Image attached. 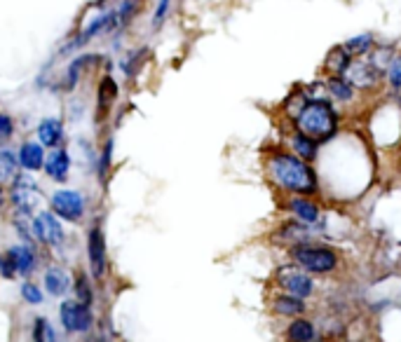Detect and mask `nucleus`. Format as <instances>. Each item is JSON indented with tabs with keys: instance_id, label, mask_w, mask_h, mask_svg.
I'll use <instances>...</instances> for the list:
<instances>
[{
	"instance_id": "423d86ee",
	"label": "nucleus",
	"mask_w": 401,
	"mask_h": 342,
	"mask_svg": "<svg viewBox=\"0 0 401 342\" xmlns=\"http://www.w3.org/2000/svg\"><path fill=\"white\" fill-rule=\"evenodd\" d=\"M282 204H284L286 214L291 216L293 221L303 223V225H317V223L326 216L322 211V204L317 202L315 197H298V194H288Z\"/></svg>"
},
{
	"instance_id": "c85d7f7f",
	"label": "nucleus",
	"mask_w": 401,
	"mask_h": 342,
	"mask_svg": "<svg viewBox=\"0 0 401 342\" xmlns=\"http://www.w3.org/2000/svg\"><path fill=\"white\" fill-rule=\"evenodd\" d=\"M78 300H80V305H90V300H92V293H90V288H87L85 279H78Z\"/></svg>"
},
{
	"instance_id": "f03ea898",
	"label": "nucleus",
	"mask_w": 401,
	"mask_h": 342,
	"mask_svg": "<svg viewBox=\"0 0 401 342\" xmlns=\"http://www.w3.org/2000/svg\"><path fill=\"white\" fill-rule=\"evenodd\" d=\"M291 127L317 143H329L340 132V113L331 101H305L291 120Z\"/></svg>"
},
{
	"instance_id": "473e14b6",
	"label": "nucleus",
	"mask_w": 401,
	"mask_h": 342,
	"mask_svg": "<svg viewBox=\"0 0 401 342\" xmlns=\"http://www.w3.org/2000/svg\"><path fill=\"white\" fill-rule=\"evenodd\" d=\"M317 342H329V340H317Z\"/></svg>"
},
{
	"instance_id": "20e7f679",
	"label": "nucleus",
	"mask_w": 401,
	"mask_h": 342,
	"mask_svg": "<svg viewBox=\"0 0 401 342\" xmlns=\"http://www.w3.org/2000/svg\"><path fill=\"white\" fill-rule=\"evenodd\" d=\"M275 286L277 291L288 293V296H296L300 300H310L317 293V281L315 276L303 272L298 265L284 263L277 268L275 272Z\"/></svg>"
},
{
	"instance_id": "7ed1b4c3",
	"label": "nucleus",
	"mask_w": 401,
	"mask_h": 342,
	"mask_svg": "<svg viewBox=\"0 0 401 342\" xmlns=\"http://www.w3.org/2000/svg\"><path fill=\"white\" fill-rule=\"evenodd\" d=\"M288 261L312 276H333L343 268V256L324 241H310L288 249Z\"/></svg>"
},
{
	"instance_id": "5701e85b",
	"label": "nucleus",
	"mask_w": 401,
	"mask_h": 342,
	"mask_svg": "<svg viewBox=\"0 0 401 342\" xmlns=\"http://www.w3.org/2000/svg\"><path fill=\"white\" fill-rule=\"evenodd\" d=\"M8 256L12 258V263H14L17 272H21V274L31 272L35 258H33V251L28 249V246H14V249H10Z\"/></svg>"
},
{
	"instance_id": "9d476101",
	"label": "nucleus",
	"mask_w": 401,
	"mask_h": 342,
	"mask_svg": "<svg viewBox=\"0 0 401 342\" xmlns=\"http://www.w3.org/2000/svg\"><path fill=\"white\" fill-rule=\"evenodd\" d=\"M61 321L66 326V331H87L92 323V314L87 305L80 303H63L61 305Z\"/></svg>"
},
{
	"instance_id": "6ab92c4d",
	"label": "nucleus",
	"mask_w": 401,
	"mask_h": 342,
	"mask_svg": "<svg viewBox=\"0 0 401 342\" xmlns=\"http://www.w3.org/2000/svg\"><path fill=\"white\" fill-rule=\"evenodd\" d=\"M19 162H21V167H26L28 171H38L45 164L43 148H40L38 143H23L19 150Z\"/></svg>"
},
{
	"instance_id": "9b49d317",
	"label": "nucleus",
	"mask_w": 401,
	"mask_h": 342,
	"mask_svg": "<svg viewBox=\"0 0 401 342\" xmlns=\"http://www.w3.org/2000/svg\"><path fill=\"white\" fill-rule=\"evenodd\" d=\"M87 253H90V268L94 276H104L106 272V241L101 228H94L87 241Z\"/></svg>"
},
{
	"instance_id": "f3484780",
	"label": "nucleus",
	"mask_w": 401,
	"mask_h": 342,
	"mask_svg": "<svg viewBox=\"0 0 401 342\" xmlns=\"http://www.w3.org/2000/svg\"><path fill=\"white\" fill-rule=\"evenodd\" d=\"M352 57L347 54V50L343 45H335L331 52L326 54V70L329 75H345V70L350 68Z\"/></svg>"
},
{
	"instance_id": "412c9836",
	"label": "nucleus",
	"mask_w": 401,
	"mask_h": 342,
	"mask_svg": "<svg viewBox=\"0 0 401 342\" xmlns=\"http://www.w3.org/2000/svg\"><path fill=\"white\" fill-rule=\"evenodd\" d=\"M61 132H63L61 122L55 120V117L40 122V127H38V137H40V141H43L45 145H57L59 141H61Z\"/></svg>"
},
{
	"instance_id": "aec40b11",
	"label": "nucleus",
	"mask_w": 401,
	"mask_h": 342,
	"mask_svg": "<svg viewBox=\"0 0 401 342\" xmlns=\"http://www.w3.org/2000/svg\"><path fill=\"white\" fill-rule=\"evenodd\" d=\"M347 50V54H350L352 59L355 57H364V54H371V50H373V35L371 33H362L357 35V38H350L347 43L343 45Z\"/></svg>"
},
{
	"instance_id": "39448f33",
	"label": "nucleus",
	"mask_w": 401,
	"mask_h": 342,
	"mask_svg": "<svg viewBox=\"0 0 401 342\" xmlns=\"http://www.w3.org/2000/svg\"><path fill=\"white\" fill-rule=\"evenodd\" d=\"M343 78L350 82L357 92H375L382 82V73L369 61V59H357V61L352 59L350 68L345 70Z\"/></svg>"
},
{
	"instance_id": "cd10ccee",
	"label": "nucleus",
	"mask_w": 401,
	"mask_h": 342,
	"mask_svg": "<svg viewBox=\"0 0 401 342\" xmlns=\"http://www.w3.org/2000/svg\"><path fill=\"white\" fill-rule=\"evenodd\" d=\"M21 296L26 298L28 303H33V305H38L40 300H43V293H40V288H38V286H33V284H23Z\"/></svg>"
},
{
	"instance_id": "393cba45",
	"label": "nucleus",
	"mask_w": 401,
	"mask_h": 342,
	"mask_svg": "<svg viewBox=\"0 0 401 342\" xmlns=\"http://www.w3.org/2000/svg\"><path fill=\"white\" fill-rule=\"evenodd\" d=\"M387 85L394 94H401V54L394 57L387 68Z\"/></svg>"
},
{
	"instance_id": "4be33fe9",
	"label": "nucleus",
	"mask_w": 401,
	"mask_h": 342,
	"mask_svg": "<svg viewBox=\"0 0 401 342\" xmlns=\"http://www.w3.org/2000/svg\"><path fill=\"white\" fill-rule=\"evenodd\" d=\"M45 286H47V291H50L52 296H61V293H66V288H68V274L63 272V270H59V268L47 270Z\"/></svg>"
},
{
	"instance_id": "2f4dec72",
	"label": "nucleus",
	"mask_w": 401,
	"mask_h": 342,
	"mask_svg": "<svg viewBox=\"0 0 401 342\" xmlns=\"http://www.w3.org/2000/svg\"><path fill=\"white\" fill-rule=\"evenodd\" d=\"M0 204H3V192H0Z\"/></svg>"
},
{
	"instance_id": "ddd939ff",
	"label": "nucleus",
	"mask_w": 401,
	"mask_h": 342,
	"mask_svg": "<svg viewBox=\"0 0 401 342\" xmlns=\"http://www.w3.org/2000/svg\"><path fill=\"white\" fill-rule=\"evenodd\" d=\"M288 145H291V152L293 155H298L300 160L305 162H315L317 157H320V148L322 143H317L315 139L305 137V134L296 132V129H291V137H288Z\"/></svg>"
},
{
	"instance_id": "f8f14e48",
	"label": "nucleus",
	"mask_w": 401,
	"mask_h": 342,
	"mask_svg": "<svg viewBox=\"0 0 401 342\" xmlns=\"http://www.w3.org/2000/svg\"><path fill=\"white\" fill-rule=\"evenodd\" d=\"M12 199H14V204L19 206L23 214H31L33 209H38V206H43V194L35 190V185L31 181H19L14 185V192H12Z\"/></svg>"
},
{
	"instance_id": "a878e982",
	"label": "nucleus",
	"mask_w": 401,
	"mask_h": 342,
	"mask_svg": "<svg viewBox=\"0 0 401 342\" xmlns=\"http://www.w3.org/2000/svg\"><path fill=\"white\" fill-rule=\"evenodd\" d=\"M17 171V160L14 155L8 150H0V181H8L14 176Z\"/></svg>"
},
{
	"instance_id": "6e6552de",
	"label": "nucleus",
	"mask_w": 401,
	"mask_h": 342,
	"mask_svg": "<svg viewBox=\"0 0 401 342\" xmlns=\"http://www.w3.org/2000/svg\"><path fill=\"white\" fill-rule=\"evenodd\" d=\"M52 206L59 216H63L66 221H78L85 211V199H82L80 192L75 190H59L52 197Z\"/></svg>"
},
{
	"instance_id": "1a4fd4ad",
	"label": "nucleus",
	"mask_w": 401,
	"mask_h": 342,
	"mask_svg": "<svg viewBox=\"0 0 401 342\" xmlns=\"http://www.w3.org/2000/svg\"><path fill=\"white\" fill-rule=\"evenodd\" d=\"M282 335H284V342H317V340H322L320 328H317V323L312 321L308 314L288 321L284 326V331H282Z\"/></svg>"
},
{
	"instance_id": "0eeeda50",
	"label": "nucleus",
	"mask_w": 401,
	"mask_h": 342,
	"mask_svg": "<svg viewBox=\"0 0 401 342\" xmlns=\"http://www.w3.org/2000/svg\"><path fill=\"white\" fill-rule=\"evenodd\" d=\"M270 312L280 319H298V316L308 314V300H300L296 296H288V293L277 291L270 298Z\"/></svg>"
},
{
	"instance_id": "2eb2a0df",
	"label": "nucleus",
	"mask_w": 401,
	"mask_h": 342,
	"mask_svg": "<svg viewBox=\"0 0 401 342\" xmlns=\"http://www.w3.org/2000/svg\"><path fill=\"white\" fill-rule=\"evenodd\" d=\"M326 92H329V97L338 103H352L357 99V90L343 78V75H329Z\"/></svg>"
},
{
	"instance_id": "dca6fc26",
	"label": "nucleus",
	"mask_w": 401,
	"mask_h": 342,
	"mask_svg": "<svg viewBox=\"0 0 401 342\" xmlns=\"http://www.w3.org/2000/svg\"><path fill=\"white\" fill-rule=\"evenodd\" d=\"M117 97V85L113 78H104L101 85H99V105H97V120L101 122L106 115H108L110 105H113Z\"/></svg>"
},
{
	"instance_id": "c756f323",
	"label": "nucleus",
	"mask_w": 401,
	"mask_h": 342,
	"mask_svg": "<svg viewBox=\"0 0 401 342\" xmlns=\"http://www.w3.org/2000/svg\"><path fill=\"white\" fill-rule=\"evenodd\" d=\"M12 137V120L8 115H0V139Z\"/></svg>"
},
{
	"instance_id": "4468645a",
	"label": "nucleus",
	"mask_w": 401,
	"mask_h": 342,
	"mask_svg": "<svg viewBox=\"0 0 401 342\" xmlns=\"http://www.w3.org/2000/svg\"><path fill=\"white\" fill-rule=\"evenodd\" d=\"M33 228H35V234H38V237L43 239V241H47V244H52V246L61 244L63 230H61L59 221L52 214H40L33 221Z\"/></svg>"
},
{
	"instance_id": "f257e3e1",
	"label": "nucleus",
	"mask_w": 401,
	"mask_h": 342,
	"mask_svg": "<svg viewBox=\"0 0 401 342\" xmlns=\"http://www.w3.org/2000/svg\"><path fill=\"white\" fill-rule=\"evenodd\" d=\"M265 171H268L270 183L288 194H298V197H315L320 194V176L310 162L300 160L291 150L275 148L270 150L268 160H265Z\"/></svg>"
},
{
	"instance_id": "b1692460",
	"label": "nucleus",
	"mask_w": 401,
	"mask_h": 342,
	"mask_svg": "<svg viewBox=\"0 0 401 342\" xmlns=\"http://www.w3.org/2000/svg\"><path fill=\"white\" fill-rule=\"evenodd\" d=\"M397 57V52H394V47H373L371 50V57H369V61L373 63L375 68L380 70V73H387V68H390V63H392V59Z\"/></svg>"
},
{
	"instance_id": "bb28decb",
	"label": "nucleus",
	"mask_w": 401,
	"mask_h": 342,
	"mask_svg": "<svg viewBox=\"0 0 401 342\" xmlns=\"http://www.w3.org/2000/svg\"><path fill=\"white\" fill-rule=\"evenodd\" d=\"M33 342H55V331L47 319H38L33 326Z\"/></svg>"
},
{
	"instance_id": "7c9ffc66",
	"label": "nucleus",
	"mask_w": 401,
	"mask_h": 342,
	"mask_svg": "<svg viewBox=\"0 0 401 342\" xmlns=\"http://www.w3.org/2000/svg\"><path fill=\"white\" fill-rule=\"evenodd\" d=\"M167 10H169V0H160V8H157V12H155V26L162 21V17L167 14Z\"/></svg>"
},
{
	"instance_id": "a211bd4d",
	"label": "nucleus",
	"mask_w": 401,
	"mask_h": 342,
	"mask_svg": "<svg viewBox=\"0 0 401 342\" xmlns=\"http://www.w3.org/2000/svg\"><path fill=\"white\" fill-rule=\"evenodd\" d=\"M45 169H47V174H50L55 181L66 179L68 169H70V160H68L66 150H52V155L47 157V162H45Z\"/></svg>"
}]
</instances>
